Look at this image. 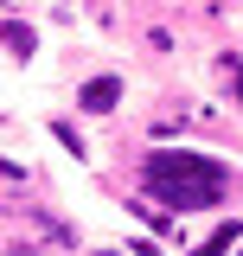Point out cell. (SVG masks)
Returning <instances> with one entry per match:
<instances>
[{"mask_svg": "<svg viewBox=\"0 0 243 256\" xmlns=\"http://www.w3.org/2000/svg\"><path fill=\"white\" fill-rule=\"evenodd\" d=\"M141 192L166 212H205L230 192V166L198 148H154L141 160Z\"/></svg>", "mask_w": 243, "mask_h": 256, "instance_id": "cell-1", "label": "cell"}, {"mask_svg": "<svg viewBox=\"0 0 243 256\" xmlns=\"http://www.w3.org/2000/svg\"><path fill=\"white\" fill-rule=\"evenodd\" d=\"M116 96H122V84H116V77H96L90 90H84V102H90V109H109Z\"/></svg>", "mask_w": 243, "mask_h": 256, "instance_id": "cell-2", "label": "cell"}, {"mask_svg": "<svg viewBox=\"0 0 243 256\" xmlns=\"http://www.w3.org/2000/svg\"><path fill=\"white\" fill-rule=\"evenodd\" d=\"M230 237H237V224H224V230H218L212 244H205V256H218V250H224V244H230Z\"/></svg>", "mask_w": 243, "mask_h": 256, "instance_id": "cell-3", "label": "cell"}, {"mask_svg": "<svg viewBox=\"0 0 243 256\" xmlns=\"http://www.w3.org/2000/svg\"><path fill=\"white\" fill-rule=\"evenodd\" d=\"M237 96H243V64H237Z\"/></svg>", "mask_w": 243, "mask_h": 256, "instance_id": "cell-4", "label": "cell"}]
</instances>
